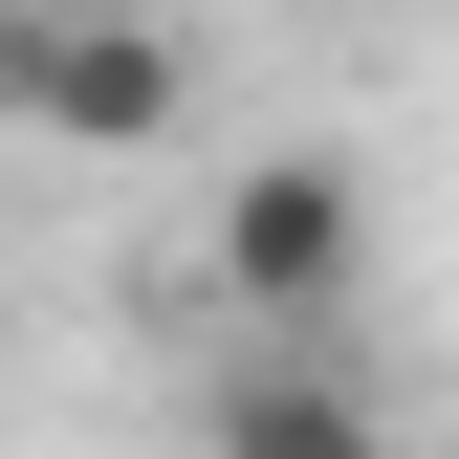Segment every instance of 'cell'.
I'll list each match as a JSON object with an SVG mask.
<instances>
[{"label":"cell","instance_id":"obj_3","mask_svg":"<svg viewBox=\"0 0 459 459\" xmlns=\"http://www.w3.org/2000/svg\"><path fill=\"white\" fill-rule=\"evenodd\" d=\"M0 88H22L44 132H109V153L176 132V44H153V22H22V44H0Z\"/></svg>","mask_w":459,"mask_h":459},{"label":"cell","instance_id":"obj_2","mask_svg":"<svg viewBox=\"0 0 459 459\" xmlns=\"http://www.w3.org/2000/svg\"><path fill=\"white\" fill-rule=\"evenodd\" d=\"M197 459H394V416H372V372L328 328H241L219 394H197Z\"/></svg>","mask_w":459,"mask_h":459},{"label":"cell","instance_id":"obj_1","mask_svg":"<svg viewBox=\"0 0 459 459\" xmlns=\"http://www.w3.org/2000/svg\"><path fill=\"white\" fill-rule=\"evenodd\" d=\"M219 284H241L263 328H351V284H372V197H351V153H263V176L219 197Z\"/></svg>","mask_w":459,"mask_h":459}]
</instances>
